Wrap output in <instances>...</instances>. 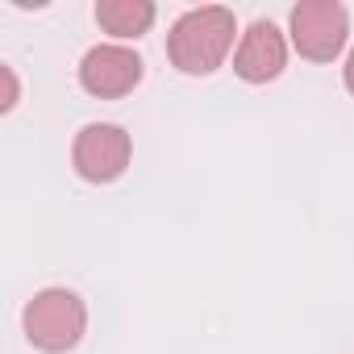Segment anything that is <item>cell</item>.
Returning a JSON list of instances; mask_svg holds the SVG:
<instances>
[{
  "mask_svg": "<svg viewBox=\"0 0 354 354\" xmlns=\"http://www.w3.org/2000/svg\"><path fill=\"white\" fill-rule=\"evenodd\" d=\"M234 46V13L221 5H201L188 9L180 21L171 26L167 55L184 75H209L225 63Z\"/></svg>",
  "mask_w": 354,
  "mask_h": 354,
  "instance_id": "cell-1",
  "label": "cell"
},
{
  "mask_svg": "<svg viewBox=\"0 0 354 354\" xmlns=\"http://www.w3.org/2000/svg\"><path fill=\"white\" fill-rule=\"evenodd\" d=\"M88 325V308L67 288H46L26 304V337L46 354H67L80 346Z\"/></svg>",
  "mask_w": 354,
  "mask_h": 354,
  "instance_id": "cell-2",
  "label": "cell"
},
{
  "mask_svg": "<svg viewBox=\"0 0 354 354\" xmlns=\"http://www.w3.org/2000/svg\"><path fill=\"white\" fill-rule=\"evenodd\" d=\"M292 46L313 59V63H329L342 55L346 34H350V13L337 0H300L292 9Z\"/></svg>",
  "mask_w": 354,
  "mask_h": 354,
  "instance_id": "cell-3",
  "label": "cell"
},
{
  "mask_svg": "<svg viewBox=\"0 0 354 354\" xmlns=\"http://www.w3.org/2000/svg\"><path fill=\"white\" fill-rule=\"evenodd\" d=\"M129 133L121 125H109V121H92L75 133V146H71V162L75 171L84 175L88 184H113L125 175L129 167Z\"/></svg>",
  "mask_w": 354,
  "mask_h": 354,
  "instance_id": "cell-4",
  "label": "cell"
},
{
  "mask_svg": "<svg viewBox=\"0 0 354 354\" xmlns=\"http://www.w3.org/2000/svg\"><path fill=\"white\" fill-rule=\"evenodd\" d=\"M138 80H142V59L129 46H92L84 55V63H80L84 92H92L100 100H113V96L133 92Z\"/></svg>",
  "mask_w": 354,
  "mask_h": 354,
  "instance_id": "cell-5",
  "label": "cell"
},
{
  "mask_svg": "<svg viewBox=\"0 0 354 354\" xmlns=\"http://www.w3.org/2000/svg\"><path fill=\"white\" fill-rule=\"evenodd\" d=\"M288 63V42L283 34L271 26V21H254L242 42H238V55H234V71L246 80V84H267L283 71Z\"/></svg>",
  "mask_w": 354,
  "mask_h": 354,
  "instance_id": "cell-6",
  "label": "cell"
},
{
  "mask_svg": "<svg viewBox=\"0 0 354 354\" xmlns=\"http://www.w3.org/2000/svg\"><path fill=\"white\" fill-rule=\"evenodd\" d=\"M96 21L113 38H142L154 26V5L150 0H100Z\"/></svg>",
  "mask_w": 354,
  "mask_h": 354,
  "instance_id": "cell-7",
  "label": "cell"
},
{
  "mask_svg": "<svg viewBox=\"0 0 354 354\" xmlns=\"http://www.w3.org/2000/svg\"><path fill=\"white\" fill-rule=\"evenodd\" d=\"M346 88L354 92V50H350V59H346Z\"/></svg>",
  "mask_w": 354,
  "mask_h": 354,
  "instance_id": "cell-8",
  "label": "cell"
}]
</instances>
